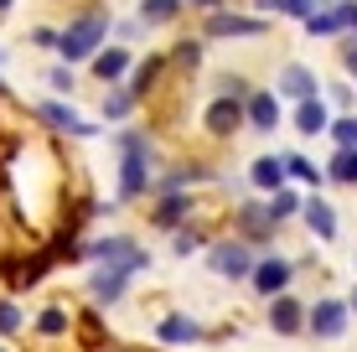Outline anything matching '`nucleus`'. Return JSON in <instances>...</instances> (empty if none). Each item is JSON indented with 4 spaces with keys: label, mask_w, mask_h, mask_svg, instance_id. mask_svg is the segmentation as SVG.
<instances>
[{
    "label": "nucleus",
    "mask_w": 357,
    "mask_h": 352,
    "mask_svg": "<svg viewBox=\"0 0 357 352\" xmlns=\"http://www.w3.org/2000/svg\"><path fill=\"white\" fill-rule=\"evenodd\" d=\"M290 125H295V135H301V140L326 135V130H331V104H326V99H305V104H295Z\"/></svg>",
    "instance_id": "nucleus-25"
},
{
    "label": "nucleus",
    "mask_w": 357,
    "mask_h": 352,
    "mask_svg": "<svg viewBox=\"0 0 357 352\" xmlns=\"http://www.w3.org/2000/svg\"><path fill=\"white\" fill-rule=\"evenodd\" d=\"M249 93H254V89H249V78H243V72H223V78H218V99H238V104H243Z\"/></svg>",
    "instance_id": "nucleus-35"
},
{
    "label": "nucleus",
    "mask_w": 357,
    "mask_h": 352,
    "mask_svg": "<svg viewBox=\"0 0 357 352\" xmlns=\"http://www.w3.org/2000/svg\"><path fill=\"white\" fill-rule=\"evenodd\" d=\"M135 109H140V99H135V93L125 89V83H119V89H104V99H98V125H130L135 119Z\"/></svg>",
    "instance_id": "nucleus-27"
},
{
    "label": "nucleus",
    "mask_w": 357,
    "mask_h": 352,
    "mask_svg": "<svg viewBox=\"0 0 357 352\" xmlns=\"http://www.w3.org/2000/svg\"><path fill=\"white\" fill-rule=\"evenodd\" d=\"M181 6H197V10H207V16H213V10H223V0H181Z\"/></svg>",
    "instance_id": "nucleus-41"
},
{
    "label": "nucleus",
    "mask_w": 357,
    "mask_h": 352,
    "mask_svg": "<svg viewBox=\"0 0 357 352\" xmlns=\"http://www.w3.org/2000/svg\"><path fill=\"white\" fill-rule=\"evenodd\" d=\"M295 280H301V259H290V254H280V249H269L254 259V275H249V296H259V300H275V296H285V290H295Z\"/></svg>",
    "instance_id": "nucleus-9"
},
{
    "label": "nucleus",
    "mask_w": 357,
    "mask_h": 352,
    "mask_svg": "<svg viewBox=\"0 0 357 352\" xmlns=\"http://www.w3.org/2000/svg\"><path fill=\"white\" fill-rule=\"evenodd\" d=\"M10 6H16V0H0V16H10Z\"/></svg>",
    "instance_id": "nucleus-44"
},
{
    "label": "nucleus",
    "mask_w": 357,
    "mask_h": 352,
    "mask_svg": "<svg viewBox=\"0 0 357 352\" xmlns=\"http://www.w3.org/2000/svg\"><path fill=\"white\" fill-rule=\"evenodd\" d=\"M243 119H249V130H254V135H275V130H280V119H285V109H280L275 89H254L249 99H243Z\"/></svg>",
    "instance_id": "nucleus-21"
},
{
    "label": "nucleus",
    "mask_w": 357,
    "mask_h": 352,
    "mask_svg": "<svg viewBox=\"0 0 357 352\" xmlns=\"http://www.w3.org/2000/svg\"><path fill=\"white\" fill-rule=\"evenodd\" d=\"M52 270H57V259L42 244H31V249H16L0 259V285H6V296H31V290L47 285Z\"/></svg>",
    "instance_id": "nucleus-4"
},
{
    "label": "nucleus",
    "mask_w": 357,
    "mask_h": 352,
    "mask_svg": "<svg viewBox=\"0 0 357 352\" xmlns=\"http://www.w3.org/2000/svg\"><path fill=\"white\" fill-rule=\"evenodd\" d=\"M202 217V192H155L145 208V234H181L187 223Z\"/></svg>",
    "instance_id": "nucleus-7"
},
{
    "label": "nucleus",
    "mask_w": 357,
    "mask_h": 352,
    "mask_svg": "<svg viewBox=\"0 0 357 352\" xmlns=\"http://www.w3.org/2000/svg\"><path fill=\"white\" fill-rule=\"evenodd\" d=\"M264 202H269V213H275V223H295V217H301L305 192H301V187H280L275 197H264Z\"/></svg>",
    "instance_id": "nucleus-30"
},
{
    "label": "nucleus",
    "mask_w": 357,
    "mask_h": 352,
    "mask_svg": "<svg viewBox=\"0 0 357 352\" xmlns=\"http://www.w3.org/2000/svg\"><path fill=\"white\" fill-rule=\"evenodd\" d=\"M347 326H352L347 296H316V300H305V337H311V342H342Z\"/></svg>",
    "instance_id": "nucleus-10"
},
{
    "label": "nucleus",
    "mask_w": 357,
    "mask_h": 352,
    "mask_svg": "<svg viewBox=\"0 0 357 352\" xmlns=\"http://www.w3.org/2000/svg\"><path fill=\"white\" fill-rule=\"evenodd\" d=\"M109 36H114L119 47H125V42H140V36H145V21H140V16H135V21H114Z\"/></svg>",
    "instance_id": "nucleus-36"
},
{
    "label": "nucleus",
    "mask_w": 357,
    "mask_h": 352,
    "mask_svg": "<svg viewBox=\"0 0 357 352\" xmlns=\"http://www.w3.org/2000/svg\"><path fill=\"white\" fill-rule=\"evenodd\" d=\"M114 202L119 208H140L155 187V140L135 125H119L114 130Z\"/></svg>",
    "instance_id": "nucleus-1"
},
{
    "label": "nucleus",
    "mask_w": 357,
    "mask_h": 352,
    "mask_svg": "<svg viewBox=\"0 0 357 352\" xmlns=\"http://www.w3.org/2000/svg\"><path fill=\"white\" fill-rule=\"evenodd\" d=\"M181 10H187L181 0H140V21L145 26H171Z\"/></svg>",
    "instance_id": "nucleus-33"
},
{
    "label": "nucleus",
    "mask_w": 357,
    "mask_h": 352,
    "mask_svg": "<svg viewBox=\"0 0 357 352\" xmlns=\"http://www.w3.org/2000/svg\"><path fill=\"white\" fill-rule=\"evenodd\" d=\"M352 275H357V264H352Z\"/></svg>",
    "instance_id": "nucleus-48"
},
{
    "label": "nucleus",
    "mask_w": 357,
    "mask_h": 352,
    "mask_svg": "<svg viewBox=\"0 0 357 352\" xmlns=\"http://www.w3.org/2000/svg\"><path fill=\"white\" fill-rule=\"evenodd\" d=\"M31 47H52V52H57V26H36L31 31Z\"/></svg>",
    "instance_id": "nucleus-39"
},
{
    "label": "nucleus",
    "mask_w": 357,
    "mask_h": 352,
    "mask_svg": "<svg viewBox=\"0 0 357 352\" xmlns=\"http://www.w3.org/2000/svg\"><path fill=\"white\" fill-rule=\"evenodd\" d=\"M73 337H78V352H104L109 342H114V337H109V316H104V311H93V306L78 311Z\"/></svg>",
    "instance_id": "nucleus-23"
},
{
    "label": "nucleus",
    "mask_w": 357,
    "mask_h": 352,
    "mask_svg": "<svg viewBox=\"0 0 357 352\" xmlns=\"http://www.w3.org/2000/svg\"><path fill=\"white\" fill-rule=\"evenodd\" d=\"M109 26L114 21L104 16V10H83V16H73L63 31H57V57L73 68V63H89V57L98 52V47L109 42Z\"/></svg>",
    "instance_id": "nucleus-5"
},
{
    "label": "nucleus",
    "mask_w": 357,
    "mask_h": 352,
    "mask_svg": "<svg viewBox=\"0 0 357 352\" xmlns=\"http://www.w3.org/2000/svg\"><path fill=\"white\" fill-rule=\"evenodd\" d=\"M151 337L166 352H192V347L207 342V326H202V316H192V311H161L155 326H151Z\"/></svg>",
    "instance_id": "nucleus-12"
},
{
    "label": "nucleus",
    "mask_w": 357,
    "mask_h": 352,
    "mask_svg": "<svg viewBox=\"0 0 357 352\" xmlns=\"http://www.w3.org/2000/svg\"><path fill=\"white\" fill-rule=\"evenodd\" d=\"M218 234H223L218 223H202V217H197V223H187L181 234H171V259H197Z\"/></svg>",
    "instance_id": "nucleus-24"
},
{
    "label": "nucleus",
    "mask_w": 357,
    "mask_h": 352,
    "mask_svg": "<svg viewBox=\"0 0 357 352\" xmlns=\"http://www.w3.org/2000/svg\"><path fill=\"white\" fill-rule=\"evenodd\" d=\"M0 352H16V347H10V342H0Z\"/></svg>",
    "instance_id": "nucleus-46"
},
{
    "label": "nucleus",
    "mask_w": 357,
    "mask_h": 352,
    "mask_svg": "<svg viewBox=\"0 0 357 352\" xmlns=\"http://www.w3.org/2000/svg\"><path fill=\"white\" fill-rule=\"evenodd\" d=\"M89 264H125L135 280H140V275L155 270V254L135 234H89L83 238V270H89Z\"/></svg>",
    "instance_id": "nucleus-3"
},
{
    "label": "nucleus",
    "mask_w": 357,
    "mask_h": 352,
    "mask_svg": "<svg viewBox=\"0 0 357 352\" xmlns=\"http://www.w3.org/2000/svg\"><path fill=\"white\" fill-rule=\"evenodd\" d=\"M295 223L311 234V244H337V228H342V217L337 208H331V197L326 192H305V202H301V217Z\"/></svg>",
    "instance_id": "nucleus-13"
},
{
    "label": "nucleus",
    "mask_w": 357,
    "mask_h": 352,
    "mask_svg": "<svg viewBox=\"0 0 357 352\" xmlns=\"http://www.w3.org/2000/svg\"><path fill=\"white\" fill-rule=\"evenodd\" d=\"M342 68L357 78V36H347V42H342Z\"/></svg>",
    "instance_id": "nucleus-40"
},
{
    "label": "nucleus",
    "mask_w": 357,
    "mask_h": 352,
    "mask_svg": "<svg viewBox=\"0 0 357 352\" xmlns=\"http://www.w3.org/2000/svg\"><path fill=\"white\" fill-rule=\"evenodd\" d=\"M31 332V316L21 306V296H0V342H21Z\"/></svg>",
    "instance_id": "nucleus-28"
},
{
    "label": "nucleus",
    "mask_w": 357,
    "mask_h": 352,
    "mask_svg": "<svg viewBox=\"0 0 357 352\" xmlns=\"http://www.w3.org/2000/svg\"><path fill=\"white\" fill-rule=\"evenodd\" d=\"M280 155H285V181L290 187H301V192H321L326 187V171L305 151H280Z\"/></svg>",
    "instance_id": "nucleus-26"
},
{
    "label": "nucleus",
    "mask_w": 357,
    "mask_h": 352,
    "mask_svg": "<svg viewBox=\"0 0 357 352\" xmlns=\"http://www.w3.org/2000/svg\"><path fill=\"white\" fill-rule=\"evenodd\" d=\"M269 21L264 16H238V10H213L202 21V36L207 42H223V36H264Z\"/></svg>",
    "instance_id": "nucleus-17"
},
{
    "label": "nucleus",
    "mask_w": 357,
    "mask_h": 352,
    "mask_svg": "<svg viewBox=\"0 0 357 352\" xmlns=\"http://www.w3.org/2000/svg\"><path fill=\"white\" fill-rule=\"evenodd\" d=\"M135 290V275L125 270V264H89V275H83V296H89L93 311H114L125 306V296Z\"/></svg>",
    "instance_id": "nucleus-8"
},
{
    "label": "nucleus",
    "mask_w": 357,
    "mask_h": 352,
    "mask_svg": "<svg viewBox=\"0 0 357 352\" xmlns=\"http://www.w3.org/2000/svg\"><path fill=\"white\" fill-rule=\"evenodd\" d=\"M166 72H171V63H166V52H151V57H140V63H135L130 68V78H125V89L135 93V99H151V93L155 89H161V83H166Z\"/></svg>",
    "instance_id": "nucleus-22"
},
{
    "label": "nucleus",
    "mask_w": 357,
    "mask_h": 352,
    "mask_svg": "<svg viewBox=\"0 0 357 352\" xmlns=\"http://www.w3.org/2000/svg\"><path fill=\"white\" fill-rule=\"evenodd\" d=\"M166 63H171V72H181V78L197 72V68H202V42H192V36H187V42H176L166 52Z\"/></svg>",
    "instance_id": "nucleus-31"
},
{
    "label": "nucleus",
    "mask_w": 357,
    "mask_h": 352,
    "mask_svg": "<svg viewBox=\"0 0 357 352\" xmlns=\"http://www.w3.org/2000/svg\"><path fill=\"white\" fill-rule=\"evenodd\" d=\"M264 326L275 337H285V342H295V337H305V300L295 296V290H285V296L264 300Z\"/></svg>",
    "instance_id": "nucleus-14"
},
{
    "label": "nucleus",
    "mask_w": 357,
    "mask_h": 352,
    "mask_svg": "<svg viewBox=\"0 0 357 352\" xmlns=\"http://www.w3.org/2000/svg\"><path fill=\"white\" fill-rule=\"evenodd\" d=\"M130 68H135V57H130V47H119V42L98 47V52L89 57V72L104 83V89H119V83L130 78Z\"/></svg>",
    "instance_id": "nucleus-19"
},
{
    "label": "nucleus",
    "mask_w": 357,
    "mask_h": 352,
    "mask_svg": "<svg viewBox=\"0 0 357 352\" xmlns=\"http://www.w3.org/2000/svg\"><path fill=\"white\" fill-rule=\"evenodd\" d=\"M326 171V187H357V151H331V161L321 166Z\"/></svg>",
    "instance_id": "nucleus-29"
},
{
    "label": "nucleus",
    "mask_w": 357,
    "mask_h": 352,
    "mask_svg": "<svg viewBox=\"0 0 357 352\" xmlns=\"http://www.w3.org/2000/svg\"><path fill=\"white\" fill-rule=\"evenodd\" d=\"M316 10V0H275V16H290V21H305Z\"/></svg>",
    "instance_id": "nucleus-37"
},
{
    "label": "nucleus",
    "mask_w": 357,
    "mask_h": 352,
    "mask_svg": "<svg viewBox=\"0 0 357 352\" xmlns=\"http://www.w3.org/2000/svg\"><path fill=\"white\" fill-rule=\"evenodd\" d=\"M223 234L243 238L254 254H269V249H275V238L285 234V223H275L269 202L249 192V197H233V208H228V217H223Z\"/></svg>",
    "instance_id": "nucleus-2"
},
{
    "label": "nucleus",
    "mask_w": 357,
    "mask_h": 352,
    "mask_svg": "<svg viewBox=\"0 0 357 352\" xmlns=\"http://www.w3.org/2000/svg\"><path fill=\"white\" fill-rule=\"evenodd\" d=\"M0 104H10V83L6 78H0Z\"/></svg>",
    "instance_id": "nucleus-43"
},
{
    "label": "nucleus",
    "mask_w": 357,
    "mask_h": 352,
    "mask_svg": "<svg viewBox=\"0 0 357 352\" xmlns=\"http://www.w3.org/2000/svg\"><path fill=\"white\" fill-rule=\"evenodd\" d=\"M31 119L36 125H47L52 135H68V140H93L98 130V119H89L83 109H73V99H42V104H31Z\"/></svg>",
    "instance_id": "nucleus-11"
},
{
    "label": "nucleus",
    "mask_w": 357,
    "mask_h": 352,
    "mask_svg": "<svg viewBox=\"0 0 357 352\" xmlns=\"http://www.w3.org/2000/svg\"><path fill=\"white\" fill-rule=\"evenodd\" d=\"M73 321H78V306H68V300H47V306L31 316V332L42 337V342H68Z\"/></svg>",
    "instance_id": "nucleus-18"
},
{
    "label": "nucleus",
    "mask_w": 357,
    "mask_h": 352,
    "mask_svg": "<svg viewBox=\"0 0 357 352\" xmlns=\"http://www.w3.org/2000/svg\"><path fill=\"white\" fill-rule=\"evenodd\" d=\"M202 130L213 140H233L238 130H249V119H243V104L238 99H213L202 109Z\"/></svg>",
    "instance_id": "nucleus-20"
},
{
    "label": "nucleus",
    "mask_w": 357,
    "mask_h": 352,
    "mask_svg": "<svg viewBox=\"0 0 357 352\" xmlns=\"http://www.w3.org/2000/svg\"><path fill=\"white\" fill-rule=\"evenodd\" d=\"M275 99L280 104H305V99H321V78H316L305 63H285L280 68V78H275Z\"/></svg>",
    "instance_id": "nucleus-16"
},
{
    "label": "nucleus",
    "mask_w": 357,
    "mask_h": 352,
    "mask_svg": "<svg viewBox=\"0 0 357 352\" xmlns=\"http://www.w3.org/2000/svg\"><path fill=\"white\" fill-rule=\"evenodd\" d=\"M47 89L57 93V99H73L78 93V72H73L68 63H57V68H47Z\"/></svg>",
    "instance_id": "nucleus-34"
},
{
    "label": "nucleus",
    "mask_w": 357,
    "mask_h": 352,
    "mask_svg": "<svg viewBox=\"0 0 357 352\" xmlns=\"http://www.w3.org/2000/svg\"><path fill=\"white\" fill-rule=\"evenodd\" d=\"M347 306H352V316H357V280H352V290H347Z\"/></svg>",
    "instance_id": "nucleus-42"
},
{
    "label": "nucleus",
    "mask_w": 357,
    "mask_h": 352,
    "mask_svg": "<svg viewBox=\"0 0 357 352\" xmlns=\"http://www.w3.org/2000/svg\"><path fill=\"white\" fill-rule=\"evenodd\" d=\"M331 104H337L342 114H352V104H357L352 99V83H331Z\"/></svg>",
    "instance_id": "nucleus-38"
},
{
    "label": "nucleus",
    "mask_w": 357,
    "mask_h": 352,
    "mask_svg": "<svg viewBox=\"0 0 357 352\" xmlns=\"http://www.w3.org/2000/svg\"><path fill=\"white\" fill-rule=\"evenodd\" d=\"M254 6H259V10H275V0H254Z\"/></svg>",
    "instance_id": "nucleus-45"
},
{
    "label": "nucleus",
    "mask_w": 357,
    "mask_h": 352,
    "mask_svg": "<svg viewBox=\"0 0 357 352\" xmlns=\"http://www.w3.org/2000/svg\"><path fill=\"white\" fill-rule=\"evenodd\" d=\"M0 63H6V52H0Z\"/></svg>",
    "instance_id": "nucleus-47"
},
{
    "label": "nucleus",
    "mask_w": 357,
    "mask_h": 352,
    "mask_svg": "<svg viewBox=\"0 0 357 352\" xmlns=\"http://www.w3.org/2000/svg\"><path fill=\"white\" fill-rule=\"evenodd\" d=\"M326 140H331V151H357V109L352 114H331Z\"/></svg>",
    "instance_id": "nucleus-32"
},
{
    "label": "nucleus",
    "mask_w": 357,
    "mask_h": 352,
    "mask_svg": "<svg viewBox=\"0 0 357 352\" xmlns=\"http://www.w3.org/2000/svg\"><path fill=\"white\" fill-rule=\"evenodd\" d=\"M243 181H249L254 197H275L280 187H290V181H285V155H280V151H259L249 161V171H243Z\"/></svg>",
    "instance_id": "nucleus-15"
},
{
    "label": "nucleus",
    "mask_w": 357,
    "mask_h": 352,
    "mask_svg": "<svg viewBox=\"0 0 357 352\" xmlns=\"http://www.w3.org/2000/svg\"><path fill=\"white\" fill-rule=\"evenodd\" d=\"M254 254L243 238H233V234H218L213 244L202 249V264H207V275L213 280H223V285H249V275H254Z\"/></svg>",
    "instance_id": "nucleus-6"
}]
</instances>
